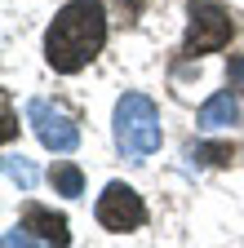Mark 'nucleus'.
<instances>
[{
    "mask_svg": "<svg viewBox=\"0 0 244 248\" xmlns=\"http://www.w3.org/2000/svg\"><path fill=\"white\" fill-rule=\"evenodd\" d=\"M120 5H125V14H142V5H146V0H120Z\"/></svg>",
    "mask_w": 244,
    "mask_h": 248,
    "instance_id": "4468645a",
    "label": "nucleus"
},
{
    "mask_svg": "<svg viewBox=\"0 0 244 248\" xmlns=\"http://www.w3.org/2000/svg\"><path fill=\"white\" fill-rule=\"evenodd\" d=\"M227 76H231V89L244 93V53H235V58L227 62Z\"/></svg>",
    "mask_w": 244,
    "mask_h": 248,
    "instance_id": "f8f14e48",
    "label": "nucleus"
},
{
    "mask_svg": "<svg viewBox=\"0 0 244 248\" xmlns=\"http://www.w3.org/2000/svg\"><path fill=\"white\" fill-rule=\"evenodd\" d=\"M0 248H40V244H32L22 226H14V231H5V239H0Z\"/></svg>",
    "mask_w": 244,
    "mask_h": 248,
    "instance_id": "9b49d317",
    "label": "nucleus"
},
{
    "mask_svg": "<svg viewBox=\"0 0 244 248\" xmlns=\"http://www.w3.org/2000/svg\"><path fill=\"white\" fill-rule=\"evenodd\" d=\"M5 177H9V182H18L22 191H32V186L40 182V169L27 160V155H14V151H9V155H5Z\"/></svg>",
    "mask_w": 244,
    "mask_h": 248,
    "instance_id": "6e6552de",
    "label": "nucleus"
},
{
    "mask_svg": "<svg viewBox=\"0 0 244 248\" xmlns=\"http://www.w3.org/2000/svg\"><path fill=\"white\" fill-rule=\"evenodd\" d=\"M0 102H5V142H9V138H14V129H18V124H14V102H9V93H5Z\"/></svg>",
    "mask_w": 244,
    "mask_h": 248,
    "instance_id": "ddd939ff",
    "label": "nucleus"
},
{
    "mask_svg": "<svg viewBox=\"0 0 244 248\" xmlns=\"http://www.w3.org/2000/svg\"><path fill=\"white\" fill-rule=\"evenodd\" d=\"M53 186H58L63 195H80V191H84V173H80L76 164H58V169H53Z\"/></svg>",
    "mask_w": 244,
    "mask_h": 248,
    "instance_id": "9d476101",
    "label": "nucleus"
},
{
    "mask_svg": "<svg viewBox=\"0 0 244 248\" xmlns=\"http://www.w3.org/2000/svg\"><path fill=\"white\" fill-rule=\"evenodd\" d=\"M187 155H191L195 164H231V146H222V142H200Z\"/></svg>",
    "mask_w": 244,
    "mask_h": 248,
    "instance_id": "1a4fd4ad",
    "label": "nucleus"
},
{
    "mask_svg": "<svg viewBox=\"0 0 244 248\" xmlns=\"http://www.w3.org/2000/svg\"><path fill=\"white\" fill-rule=\"evenodd\" d=\"M18 226H22L27 235H36L40 244H49V248H67V244H71V231H67V217H63V213H49V208H27Z\"/></svg>",
    "mask_w": 244,
    "mask_h": 248,
    "instance_id": "423d86ee",
    "label": "nucleus"
},
{
    "mask_svg": "<svg viewBox=\"0 0 244 248\" xmlns=\"http://www.w3.org/2000/svg\"><path fill=\"white\" fill-rule=\"evenodd\" d=\"M107 45V9L102 0H71L58 9V18L49 22L45 36V58L58 76H76L80 67H89Z\"/></svg>",
    "mask_w": 244,
    "mask_h": 248,
    "instance_id": "f257e3e1",
    "label": "nucleus"
},
{
    "mask_svg": "<svg viewBox=\"0 0 244 248\" xmlns=\"http://www.w3.org/2000/svg\"><path fill=\"white\" fill-rule=\"evenodd\" d=\"M98 222L107 226V231H138L142 222H146V204H142V195L133 191V186H125V182H111L107 191L98 195Z\"/></svg>",
    "mask_w": 244,
    "mask_h": 248,
    "instance_id": "39448f33",
    "label": "nucleus"
},
{
    "mask_svg": "<svg viewBox=\"0 0 244 248\" xmlns=\"http://www.w3.org/2000/svg\"><path fill=\"white\" fill-rule=\"evenodd\" d=\"M115 146L129 160H146L160 151V111L146 93H125L115 102Z\"/></svg>",
    "mask_w": 244,
    "mask_h": 248,
    "instance_id": "f03ea898",
    "label": "nucleus"
},
{
    "mask_svg": "<svg viewBox=\"0 0 244 248\" xmlns=\"http://www.w3.org/2000/svg\"><path fill=\"white\" fill-rule=\"evenodd\" d=\"M240 120V102L231 98V93H213V98L200 107V129H227V124H235Z\"/></svg>",
    "mask_w": 244,
    "mask_h": 248,
    "instance_id": "0eeeda50",
    "label": "nucleus"
},
{
    "mask_svg": "<svg viewBox=\"0 0 244 248\" xmlns=\"http://www.w3.org/2000/svg\"><path fill=\"white\" fill-rule=\"evenodd\" d=\"M231 14L218 5V0H191V31H187V45L182 53L187 58H200V53H218L227 40H231Z\"/></svg>",
    "mask_w": 244,
    "mask_h": 248,
    "instance_id": "7ed1b4c3",
    "label": "nucleus"
},
{
    "mask_svg": "<svg viewBox=\"0 0 244 248\" xmlns=\"http://www.w3.org/2000/svg\"><path fill=\"white\" fill-rule=\"evenodd\" d=\"M27 124H32L36 138H40L49 151H58V155H67V151L80 146L76 120H71L67 111H58L53 102H45V98H32V102H27Z\"/></svg>",
    "mask_w": 244,
    "mask_h": 248,
    "instance_id": "20e7f679",
    "label": "nucleus"
}]
</instances>
